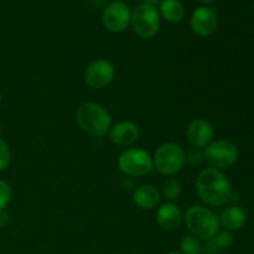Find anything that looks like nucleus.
<instances>
[{
  "mask_svg": "<svg viewBox=\"0 0 254 254\" xmlns=\"http://www.w3.org/2000/svg\"><path fill=\"white\" fill-rule=\"evenodd\" d=\"M131 20V10L124 1L114 0L109 2L102 14V22L111 32H123L128 29Z\"/></svg>",
  "mask_w": 254,
  "mask_h": 254,
  "instance_id": "obj_8",
  "label": "nucleus"
},
{
  "mask_svg": "<svg viewBox=\"0 0 254 254\" xmlns=\"http://www.w3.org/2000/svg\"><path fill=\"white\" fill-rule=\"evenodd\" d=\"M11 188L5 180L0 179V210H5L11 201Z\"/></svg>",
  "mask_w": 254,
  "mask_h": 254,
  "instance_id": "obj_21",
  "label": "nucleus"
},
{
  "mask_svg": "<svg viewBox=\"0 0 254 254\" xmlns=\"http://www.w3.org/2000/svg\"><path fill=\"white\" fill-rule=\"evenodd\" d=\"M9 223H10V215L6 211V208H5V210H0V227L1 228L6 227Z\"/></svg>",
  "mask_w": 254,
  "mask_h": 254,
  "instance_id": "obj_22",
  "label": "nucleus"
},
{
  "mask_svg": "<svg viewBox=\"0 0 254 254\" xmlns=\"http://www.w3.org/2000/svg\"><path fill=\"white\" fill-rule=\"evenodd\" d=\"M118 168L124 175L130 178H140L153 170V158L144 149H127L119 155Z\"/></svg>",
  "mask_w": 254,
  "mask_h": 254,
  "instance_id": "obj_6",
  "label": "nucleus"
},
{
  "mask_svg": "<svg viewBox=\"0 0 254 254\" xmlns=\"http://www.w3.org/2000/svg\"><path fill=\"white\" fill-rule=\"evenodd\" d=\"M200 1L203 2V4L207 5V4H212V2L215 1V0H200Z\"/></svg>",
  "mask_w": 254,
  "mask_h": 254,
  "instance_id": "obj_24",
  "label": "nucleus"
},
{
  "mask_svg": "<svg viewBox=\"0 0 254 254\" xmlns=\"http://www.w3.org/2000/svg\"><path fill=\"white\" fill-rule=\"evenodd\" d=\"M186 136L189 143L195 148H206L212 141L213 128L206 119L196 118L189 123L186 128Z\"/></svg>",
  "mask_w": 254,
  "mask_h": 254,
  "instance_id": "obj_11",
  "label": "nucleus"
},
{
  "mask_svg": "<svg viewBox=\"0 0 254 254\" xmlns=\"http://www.w3.org/2000/svg\"><path fill=\"white\" fill-rule=\"evenodd\" d=\"M181 193V188L180 183L175 179H169L166 180V183L163 186V195L165 196V198H168L170 202L178 200L180 197Z\"/></svg>",
  "mask_w": 254,
  "mask_h": 254,
  "instance_id": "obj_19",
  "label": "nucleus"
},
{
  "mask_svg": "<svg viewBox=\"0 0 254 254\" xmlns=\"http://www.w3.org/2000/svg\"><path fill=\"white\" fill-rule=\"evenodd\" d=\"M196 192L203 203L213 207L222 206L230 200L232 189L228 179L217 169L208 168L196 178Z\"/></svg>",
  "mask_w": 254,
  "mask_h": 254,
  "instance_id": "obj_1",
  "label": "nucleus"
},
{
  "mask_svg": "<svg viewBox=\"0 0 254 254\" xmlns=\"http://www.w3.org/2000/svg\"><path fill=\"white\" fill-rule=\"evenodd\" d=\"M139 138V128L129 121H122L111 128V140L118 146L133 145Z\"/></svg>",
  "mask_w": 254,
  "mask_h": 254,
  "instance_id": "obj_12",
  "label": "nucleus"
},
{
  "mask_svg": "<svg viewBox=\"0 0 254 254\" xmlns=\"http://www.w3.org/2000/svg\"><path fill=\"white\" fill-rule=\"evenodd\" d=\"M133 201L141 210H153L160 202V192L153 185H141L134 190Z\"/></svg>",
  "mask_w": 254,
  "mask_h": 254,
  "instance_id": "obj_14",
  "label": "nucleus"
},
{
  "mask_svg": "<svg viewBox=\"0 0 254 254\" xmlns=\"http://www.w3.org/2000/svg\"><path fill=\"white\" fill-rule=\"evenodd\" d=\"M202 252V245L200 240L195 236H186L180 242V253L181 254H201Z\"/></svg>",
  "mask_w": 254,
  "mask_h": 254,
  "instance_id": "obj_18",
  "label": "nucleus"
},
{
  "mask_svg": "<svg viewBox=\"0 0 254 254\" xmlns=\"http://www.w3.org/2000/svg\"><path fill=\"white\" fill-rule=\"evenodd\" d=\"M0 133H1V123H0Z\"/></svg>",
  "mask_w": 254,
  "mask_h": 254,
  "instance_id": "obj_26",
  "label": "nucleus"
},
{
  "mask_svg": "<svg viewBox=\"0 0 254 254\" xmlns=\"http://www.w3.org/2000/svg\"><path fill=\"white\" fill-rule=\"evenodd\" d=\"M233 241H235V238H233L232 232L226 230L222 231V232L218 231L211 240L207 241L206 251H207L208 254H217L222 252L223 250H227L228 247H231Z\"/></svg>",
  "mask_w": 254,
  "mask_h": 254,
  "instance_id": "obj_17",
  "label": "nucleus"
},
{
  "mask_svg": "<svg viewBox=\"0 0 254 254\" xmlns=\"http://www.w3.org/2000/svg\"><path fill=\"white\" fill-rule=\"evenodd\" d=\"M190 27L197 36L207 37L215 34L218 27V16L213 9L208 6H198L190 17Z\"/></svg>",
  "mask_w": 254,
  "mask_h": 254,
  "instance_id": "obj_10",
  "label": "nucleus"
},
{
  "mask_svg": "<svg viewBox=\"0 0 254 254\" xmlns=\"http://www.w3.org/2000/svg\"><path fill=\"white\" fill-rule=\"evenodd\" d=\"M119 1H126V0H119Z\"/></svg>",
  "mask_w": 254,
  "mask_h": 254,
  "instance_id": "obj_27",
  "label": "nucleus"
},
{
  "mask_svg": "<svg viewBox=\"0 0 254 254\" xmlns=\"http://www.w3.org/2000/svg\"><path fill=\"white\" fill-rule=\"evenodd\" d=\"M253 10H254V2H253Z\"/></svg>",
  "mask_w": 254,
  "mask_h": 254,
  "instance_id": "obj_28",
  "label": "nucleus"
},
{
  "mask_svg": "<svg viewBox=\"0 0 254 254\" xmlns=\"http://www.w3.org/2000/svg\"><path fill=\"white\" fill-rule=\"evenodd\" d=\"M183 213L174 202H165L156 211V222L163 230L174 231L181 225Z\"/></svg>",
  "mask_w": 254,
  "mask_h": 254,
  "instance_id": "obj_13",
  "label": "nucleus"
},
{
  "mask_svg": "<svg viewBox=\"0 0 254 254\" xmlns=\"http://www.w3.org/2000/svg\"><path fill=\"white\" fill-rule=\"evenodd\" d=\"M161 0H144V2L145 4H149V5H153V6H156V5L160 4Z\"/></svg>",
  "mask_w": 254,
  "mask_h": 254,
  "instance_id": "obj_23",
  "label": "nucleus"
},
{
  "mask_svg": "<svg viewBox=\"0 0 254 254\" xmlns=\"http://www.w3.org/2000/svg\"><path fill=\"white\" fill-rule=\"evenodd\" d=\"M168 254H181L180 252H176V251H173V252H169Z\"/></svg>",
  "mask_w": 254,
  "mask_h": 254,
  "instance_id": "obj_25",
  "label": "nucleus"
},
{
  "mask_svg": "<svg viewBox=\"0 0 254 254\" xmlns=\"http://www.w3.org/2000/svg\"><path fill=\"white\" fill-rule=\"evenodd\" d=\"M218 218H220V225H222L226 231L236 232L245 226L246 212L238 206H231V207L226 208L221 213V217Z\"/></svg>",
  "mask_w": 254,
  "mask_h": 254,
  "instance_id": "obj_15",
  "label": "nucleus"
},
{
  "mask_svg": "<svg viewBox=\"0 0 254 254\" xmlns=\"http://www.w3.org/2000/svg\"><path fill=\"white\" fill-rule=\"evenodd\" d=\"M130 25L140 39H151L160 29V14L156 6L141 2L131 11Z\"/></svg>",
  "mask_w": 254,
  "mask_h": 254,
  "instance_id": "obj_5",
  "label": "nucleus"
},
{
  "mask_svg": "<svg viewBox=\"0 0 254 254\" xmlns=\"http://www.w3.org/2000/svg\"><path fill=\"white\" fill-rule=\"evenodd\" d=\"M159 14L166 21L178 24L185 16V6L180 0H161L159 4Z\"/></svg>",
  "mask_w": 254,
  "mask_h": 254,
  "instance_id": "obj_16",
  "label": "nucleus"
},
{
  "mask_svg": "<svg viewBox=\"0 0 254 254\" xmlns=\"http://www.w3.org/2000/svg\"><path fill=\"white\" fill-rule=\"evenodd\" d=\"M79 128L91 136H104L112 128V117L103 106L94 102L81 104L76 111Z\"/></svg>",
  "mask_w": 254,
  "mask_h": 254,
  "instance_id": "obj_2",
  "label": "nucleus"
},
{
  "mask_svg": "<svg viewBox=\"0 0 254 254\" xmlns=\"http://www.w3.org/2000/svg\"><path fill=\"white\" fill-rule=\"evenodd\" d=\"M186 161V154L179 144L164 143L155 150L153 165L161 175L173 176L181 171Z\"/></svg>",
  "mask_w": 254,
  "mask_h": 254,
  "instance_id": "obj_4",
  "label": "nucleus"
},
{
  "mask_svg": "<svg viewBox=\"0 0 254 254\" xmlns=\"http://www.w3.org/2000/svg\"><path fill=\"white\" fill-rule=\"evenodd\" d=\"M116 69L112 62L106 59H97L88 64L84 71V82L92 89H102L112 83Z\"/></svg>",
  "mask_w": 254,
  "mask_h": 254,
  "instance_id": "obj_9",
  "label": "nucleus"
},
{
  "mask_svg": "<svg viewBox=\"0 0 254 254\" xmlns=\"http://www.w3.org/2000/svg\"><path fill=\"white\" fill-rule=\"evenodd\" d=\"M185 223L192 236L203 241L211 240L221 226L217 215L202 205H192L186 210Z\"/></svg>",
  "mask_w": 254,
  "mask_h": 254,
  "instance_id": "obj_3",
  "label": "nucleus"
},
{
  "mask_svg": "<svg viewBox=\"0 0 254 254\" xmlns=\"http://www.w3.org/2000/svg\"><path fill=\"white\" fill-rule=\"evenodd\" d=\"M205 158L211 168L225 170L235 165L238 159V149L230 140L211 141L205 148Z\"/></svg>",
  "mask_w": 254,
  "mask_h": 254,
  "instance_id": "obj_7",
  "label": "nucleus"
},
{
  "mask_svg": "<svg viewBox=\"0 0 254 254\" xmlns=\"http://www.w3.org/2000/svg\"><path fill=\"white\" fill-rule=\"evenodd\" d=\"M11 161V153L6 141L0 138V173L6 170Z\"/></svg>",
  "mask_w": 254,
  "mask_h": 254,
  "instance_id": "obj_20",
  "label": "nucleus"
}]
</instances>
